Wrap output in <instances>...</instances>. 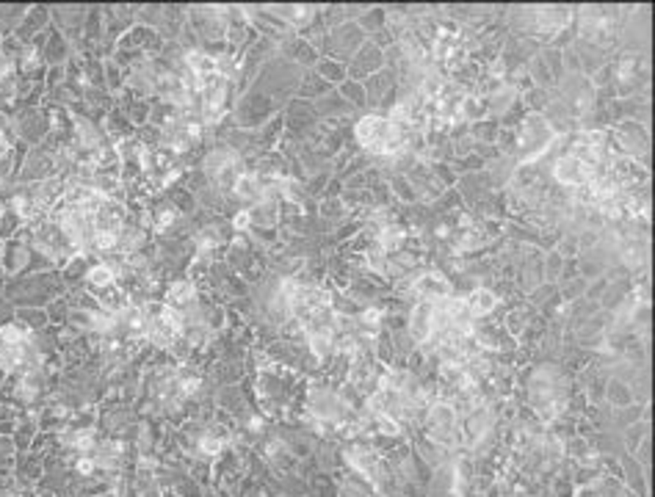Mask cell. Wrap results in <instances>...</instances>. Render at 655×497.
<instances>
[{
  "mask_svg": "<svg viewBox=\"0 0 655 497\" xmlns=\"http://www.w3.org/2000/svg\"><path fill=\"white\" fill-rule=\"evenodd\" d=\"M197 298V287H194V282L191 280H180V282H174L172 287H169V293H166V304L169 307H183V304H191Z\"/></svg>",
  "mask_w": 655,
  "mask_h": 497,
  "instance_id": "cell-6",
  "label": "cell"
},
{
  "mask_svg": "<svg viewBox=\"0 0 655 497\" xmlns=\"http://www.w3.org/2000/svg\"><path fill=\"white\" fill-rule=\"evenodd\" d=\"M216 243H218L216 229H202V232H199V238H197V246H199V252H211Z\"/></svg>",
  "mask_w": 655,
  "mask_h": 497,
  "instance_id": "cell-11",
  "label": "cell"
},
{
  "mask_svg": "<svg viewBox=\"0 0 655 497\" xmlns=\"http://www.w3.org/2000/svg\"><path fill=\"white\" fill-rule=\"evenodd\" d=\"M11 72H14V61H11V56H6V53H0V80H6V77H11Z\"/></svg>",
  "mask_w": 655,
  "mask_h": 497,
  "instance_id": "cell-13",
  "label": "cell"
},
{
  "mask_svg": "<svg viewBox=\"0 0 655 497\" xmlns=\"http://www.w3.org/2000/svg\"><path fill=\"white\" fill-rule=\"evenodd\" d=\"M77 133H80V142H83V146H89V149H100V133L89 125V122H83V119H77Z\"/></svg>",
  "mask_w": 655,
  "mask_h": 497,
  "instance_id": "cell-8",
  "label": "cell"
},
{
  "mask_svg": "<svg viewBox=\"0 0 655 497\" xmlns=\"http://www.w3.org/2000/svg\"><path fill=\"white\" fill-rule=\"evenodd\" d=\"M409 335L415 337V343H432V340H437V318L432 301L415 304V309L409 315Z\"/></svg>",
  "mask_w": 655,
  "mask_h": 497,
  "instance_id": "cell-2",
  "label": "cell"
},
{
  "mask_svg": "<svg viewBox=\"0 0 655 497\" xmlns=\"http://www.w3.org/2000/svg\"><path fill=\"white\" fill-rule=\"evenodd\" d=\"M174 221H177V211L163 208V211L158 213V218H155V227H158V229H166V227H172Z\"/></svg>",
  "mask_w": 655,
  "mask_h": 497,
  "instance_id": "cell-12",
  "label": "cell"
},
{
  "mask_svg": "<svg viewBox=\"0 0 655 497\" xmlns=\"http://www.w3.org/2000/svg\"><path fill=\"white\" fill-rule=\"evenodd\" d=\"M232 191L238 199L243 202H260L266 197V185L255 177V174H238L235 183H232Z\"/></svg>",
  "mask_w": 655,
  "mask_h": 497,
  "instance_id": "cell-5",
  "label": "cell"
},
{
  "mask_svg": "<svg viewBox=\"0 0 655 497\" xmlns=\"http://www.w3.org/2000/svg\"><path fill=\"white\" fill-rule=\"evenodd\" d=\"M199 450H202L205 456H216V453L224 450V436H218V434H205V436L199 439Z\"/></svg>",
  "mask_w": 655,
  "mask_h": 497,
  "instance_id": "cell-9",
  "label": "cell"
},
{
  "mask_svg": "<svg viewBox=\"0 0 655 497\" xmlns=\"http://www.w3.org/2000/svg\"><path fill=\"white\" fill-rule=\"evenodd\" d=\"M114 277H116V268L111 263H97L89 268V284H94V287H111Z\"/></svg>",
  "mask_w": 655,
  "mask_h": 497,
  "instance_id": "cell-7",
  "label": "cell"
},
{
  "mask_svg": "<svg viewBox=\"0 0 655 497\" xmlns=\"http://www.w3.org/2000/svg\"><path fill=\"white\" fill-rule=\"evenodd\" d=\"M285 17L291 20L293 25H304V22L313 17V8H307V6H296V8H288V11H285Z\"/></svg>",
  "mask_w": 655,
  "mask_h": 497,
  "instance_id": "cell-10",
  "label": "cell"
},
{
  "mask_svg": "<svg viewBox=\"0 0 655 497\" xmlns=\"http://www.w3.org/2000/svg\"><path fill=\"white\" fill-rule=\"evenodd\" d=\"M465 307H467L470 318H487V315L498 307V298H495V293H492V290L479 287V290H473V293L465 298Z\"/></svg>",
  "mask_w": 655,
  "mask_h": 497,
  "instance_id": "cell-4",
  "label": "cell"
},
{
  "mask_svg": "<svg viewBox=\"0 0 655 497\" xmlns=\"http://www.w3.org/2000/svg\"><path fill=\"white\" fill-rule=\"evenodd\" d=\"M232 224H235V229H238V232H241V229H246V227L252 224V215H249V211H241V213L235 215V221H232Z\"/></svg>",
  "mask_w": 655,
  "mask_h": 497,
  "instance_id": "cell-16",
  "label": "cell"
},
{
  "mask_svg": "<svg viewBox=\"0 0 655 497\" xmlns=\"http://www.w3.org/2000/svg\"><path fill=\"white\" fill-rule=\"evenodd\" d=\"M553 177L559 185H567V188H586L592 180H594V171L581 163L575 155H562L553 166Z\"/></svg>",
  "mask_w": 655,
  "mask_h": 497,
  "instance_id": "cell-1",
  "label": "cell"
},
{
  "mask_svg": "<svg viewBox=\"0 0 655 497\" xmlns=\"http://www.w3.org/2000/svg\"><path fill=\"white\" fill-rule=\"evenodd\" d=\"M94 467H97V464H94V459H89V456L77 459V470H80L83 475H91V473H94Z\"/></svg>",
  "mask_w": 655,
  "mask_h": 497,
  "instance_id": "cell-15",
  "label": "cell"
},
{
  "mask_svg": "<svg viewBox=\"0 0 655 497\" xmlns=\"http://www.w3.org/2000/svg\"><path fill=\"white\" fill-rule=\"evenodd\" d=\"M412 287L421 296V301H432V304L442 301L445 296H451V284L445 282V277H439V274H423V277L415 280Z\"/></svg>",
  "mask_w": 655,
  "mask_h": 497,
  "instance_id": "cell-3",
  "label": "cell"
},
{
  "mask_svg": "<svg viewBox=\"0 0 655 497\" xmlns=\"http://www.w3.org/2000/svg\"><path fill=\"white\" fill-rule=\"evenodd\" d=\"M360 321H363L365 326H379V321H382V312H379V309H368V312H363V315H360Z\"/></svg>",
  "mask_w": 655,
  "mask_h": 497,
  "instance_id": "cell-14",
  "label": "cell"
}]
</instances>
